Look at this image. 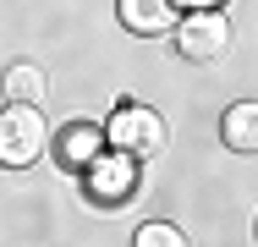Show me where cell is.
I'll return each mask as SVG.
<instances>
[{"instance_id": "1", "label": "cell", "mask_w": 258, "mask_h": 247, "mask_svg": "<svg viewBox=\"0 0 258 247\" xmlns=\"http://www.w3.org/2000/svg\"><path fill=\"white\" fill-rule=\"evenodd\" d=\"M44 138H50V127H44L39 104H6L0 110V165H11V170L33 165L44 154Z\"/></svg>"}, {"instance_id": "4", "label": "cell", "mask_w": 258, "mask_h": 247, "mask_svg": "<svg viewBox=\"0 0 258 247\" xmlns=\"http://www.w3.org/2000/svg\"><path fill=\"white\" fill-rule=\"evenodd\" d=\"M176 49L187 60H225L231 55V22L220 11H192L181 28H176Z\"/></svg>"}, {"instance_id": "10", "label": "cell", "mask_w": 258, "mask_h": 247, "mask_svg": "<svg viewBox=\"0 0 258 247\" xmlns=\"http://www.w3.org/2000/svg\"><path fill=\"white\" fill-rule=\"evenodd\" d=\"M176 6H192V11H214L220 0H176Z\"/></svg>"}, {"instance_id": "6", "label": "cell", "mask_w": 258, "mask_h": 247, "mask_svg": "<svg viewBox=\"0 0 258 247\" xmlns=\"http://www.w3.org/2000/svg\"><path fill=\"white\" fill-rule=\"evenodd\" d=\"M121 22L132 28V33H170L176 28V0H121Z\"/></svg>"}, {"instance_id": "8", "label": "cell", "mask_w": 258, "mask_h": 247, "mask_svg": "<svg viewBox=\"0 0 258 247\" xmlns=\"http://www.w3.org/2000/svg\"><path fill=\"white\" fill-rule=\"evenodd\" d=\"M6 94H11V104H39V99L50 94V77H44V66H33V60H17V66L6 72Z\"/></svg>"}, {"instance_id": "2", "label": "cell", "mask_w": 258, "mask_h": 247, "mask_svg": "<svg viewBox=\"0 0 258 247\" xmlns=\"http://www.w3.org/2000/svg\"><path fill=\"white\" fill-rule=\"evenodd\" d=\"M104 143L132 154V159H149V154L165 148V121H159L149 104H121L110 115V127H104Z\"/></svg>"}, {"instance_id": "7", "label": "cell", "mask_w": 258, "mask_h": 247, "mask_svg": "<svg viewBox=\"0 0 258 247\" xmlns=\"http://www.w3.org/2000/svg\"><path fill=\"white\" fill-rule=\"evenodd\" d=\"M220 138L236 154H258V99H242L220 115Z\"/></svg>"}, {"instance_id": "5", "label": "cell", "mask_w": 258, "mask_h": 247, "mask_svg": "<svg viewBox=\"0 0 258 247\" xmlns=\"http://www.w3.org/2000/svg\"><path fill=\"white\" fill-rule=\"evenodd\" d=\"M99 154H104V127L77 121V127H66V132L55 138V159H60L66 170H88Z\"/></svg>"}, {"instance_id": "9", "label": "cell", "mask_w": 258, "mask_h": 247, "mask_svg": "<svg viewBox=\"0 0 258 247\" xmlns=\"http://www.w3.org/2000/svg\"><path fill=\"white\" fill-rule=\"evenodd\" d=\"M132 247H187V236H181L176 225H165V220H149V225L132 236Z\"/></svg>"}, {"instance_id": "3", "label": "cell", "mask_w": 258, "mask_h": 247, "mask_svg": "<svg viewBox=\"0 0 258 247\" xmlns=\"http://www.w3.org/2000/svg\"><path fill=\"white\" fill-rule=\"evenodd\" d=\"M83 176H88V198L104 203V209H115V203H126L132 187H138V159L121 154V148H110V154H99Z\"/></svg>"}]
</instances>
